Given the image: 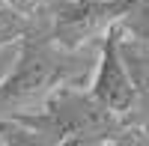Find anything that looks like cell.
<instances>
[{
  "mask_svg": "<svg viewBox=\"0 0 149 146\" xmlns=\"http://www.w3.org/2000/svg\"><path fill=\"white\" fill-rule=\"evenodd\" d=\"M95 57L98 45L84 51H63L42 30L30 27L18 45L9 75L0 81V116L36 111L60 83H86Z\"/></svg>",
  "mask_w": 149,
  "mask_h": 146,
  "instance_id": "cell-1",
  "label": "cell"
},
{
  "mask_svg": "<svg viewBox=\"0 0 149 146\" xmlns=\"http://www.w3.org/2000/svg\"><path fill=\"white\" fill-rule=\"evenodd\" d=\"M21 122L39 131L48 146L74 143V146H95V143H122L128 119L95 99L86 83H60L48 99L30 113H18Z\"/></svg>",
  "mask_w": 149,
  "mask_h": 146,
  "instance_id": "cell-2",
  "label": "cell"
},
{
  "mask_svg": "<svg viewBox=\"0 0 149 146\" xmlns=\"http://www.w3.org/2000/svg\"><path fill=\"white\" fill-rule=\"evenodd\" d=\"M131 0H51L30 18V27L42 30L63 51L95 48L128 12Z\"/></svg>",
  "mask_w": 149,
  "mask_h": 146,
  "instance_id": "cell-3",
  "label": "cell"
},
{
  "mask_svg": "<svg viewBox=\"0 0 149 146\" xmlns=\"http://www.w3.org/2000/svg\"><path fill=\"white\" fill-rule=\"evenodd\" d=\"M116 36H119V30L113 27L98 42V57H95L93 75L86 81V90H90L107 111H113V113L128 119L134 113V87H131V78L125 72V63H122V57H119Z\"/></svg>",
  "mask_w": 149,
  "mask_h": 146,
  "instance_id": "cell-4",
  "label": "cell"
},
{
  "mask_svg": "<svg viewBox=\"0 0 149 146\" xmlns=\"http://www.w3.org/2000/svg\"><path fill=\"white\" fill-rule=\"evenodd\" d=\"M116 30H119V24H116ZM116 45H119V57L125 63V72L134 87V113L128 116V122H143L149 116V48L122 30L116 36Z\"/></svg>",
  "mask_w": 149,
  "mask_h": 146,
  "instance_id": "cell-5",
  "label": "cell"
},
{
  "mask_svg": "<svg viewBox=\"0 0 149 146\" xmlns=\"http://www.w3.org/2000/svg\"><path fill=\"white\" fill-rule=\"evenodd\" d=\"M119 30L134 36V39H140L149 48V0H131L128 12L119 21Z\"/></svg>",
  "mask_w": 149,
  "mask_h": 146,
  "instance_id": "cell-6",
  "label": "cell"
},
{
  "mask_svg": "<svg viewBox=\"0 0 149 146\" xmlns=\"http://www.w3.org/2000/svg\"><path fill=\"white\" fill-rule=\"evenodd\" d=\"M30 30V18L21 15V12L9 9L0 3V48L3 45H12V42H21Z\"/></svg>",
  "mask_w": 149,
  "mask_h": 146,
  "instance_id": "cell-7",
  "label": "cell"
},
{
  "mask_svg": "<svg viewBox=\"0 0 149 146\" xmlns=\"http://www.w3.org/2000/svg\"><path fill=\"white\" fill-rule=\"evenodd\" d=\"M3 6H9V9H15V12H21V15H27V18H33L36 12H42L51 0H0Z\"/></svg>",
  "mask_w": 149,
  "mask_h": 146,
  "instance_id": "cell-8",
  "label": "cell"
},
{
  "mask_svg": "<svg viewBox=\"0 0 149 146\" xmlns=\"http://www.w3.org/2000/svg\"><path fill=\"white\" fill-rule=\"evenodd\" d=\"M18 45H21V42H12V45H3V48H0V81L9 75L12 63H15V57H18Z\"/></svg>",
  "mask_w": 149,
  "mask_h": 146,
  "instance_id": "cell-9",
  "label": "cell"
},
{
  "mask_svg": "<svg viewBox=\"0 0 149 146\" xmlns=\"http://www.w3.org/2000/svg\"><path fill=\"white\" fill-rule=\"evenodd\" d=\"M140 125H143V128H146V134H149V116H146V119H143V122H140Z\"/></svg>",
  "mask_w": 149,
  "mask_h": 146,
  "instance_id": "cell-10",
  "label": "cell"
}]
</instances>
